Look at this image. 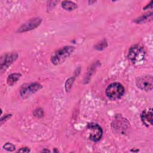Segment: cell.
Segmentation results:
<instances>
[{"mask_svg":"<svg viewBox=\"0 0 153 153\" xmlns=\"http://www.w3.org/2000/svg\"><path fill=\"white\" fill-rule=\"evenodd\" d=\"M20 76L21 75L19 74H12L8 75L7 79V84L10 85H13L19 79Z\"/></svg>","mask_w":153,"mask_h":153,"instance_id":"cell-11","label":"cell"},{"mask_svg":"<svg viewBox=\"0 0 153 153\" xmlns=\"http://www.w3.org/2000/svg\"><path fill=\"white\" fill-rule=\"evenodd\" d=\"M42 152H50L49 150H43Z\"/></svg>","mask_w":153,"mask_h":153,"instance_id":"cell-15","label":"cell"},{"mask_svg":"<svg viewBox=\"0 0 153 153\" xmlns=\"http://www.w3.org/2000/svg\"><path fill=\"white\" fill-rule=\"evenodd\" d=\"M106 95L111 100H115L120 99L124 93V88L118 82L109 84L106 89Z\"/></svg>","mask_w":153,"mask_h":153,"instance_id":"cell-2","label":"cell"},{"mask_svg":"<svg viewBox=\"0 0 153 153\" xmlns=\"http://www.w3.org/2000/svg\"><path fill=\"white\" fill-rule=\"evenodd\" d=\"M87 128L91 131L89 136L90 140L94 142H97L101 139L103 131L102 128L97 124L93 123H90L87 125Z\"/></svg>","mask_w":153,"mask_h":153,"instance_id":"cell-5","label":"cell"},{"mask_svg":"<svg viewBox=\"0 0 153 153\" xmlns=\"http://www.w3.org/2000/svg\"><path fill=\"white\" fill-rule=\"evenodd\" d=\"M145 52L143 48L138 45L131 47L128 50V58L133 64H139L145 58Z\"/></svg>","mask_w":153,"mask_h":153,"instance_id":"cell-1","label":"cell"},{"mask_svg":"<svg viewBox=\"0 0 153 153\" xmlns=\"http://www.w3.org/2000/svg\"><path fill=\"white\" fill-rule=\"evenodd\" d=\"M72 46H65L58 50L51 57V62L54 65H59L63 62L74 51Z\"/></svg>","mask_w":153,"mask_h":153,"instance_id":"cell-3","label":"cell"},{"mask_svg":"<svg viewBox=\"0 0 153 153\" xmlns=\"http://www.w3.org/2000/svg\"><path fill=\"white\" fill-rule=\"evenodd\" d=\"M152 109L142 112L140 117L143 123L145 126H148L149 125H152Z\"/></svg>","mask_w":153,"mask_h":153,"instance_id":"cell-8","label":"cell"},{"mask_svg":"<svg viewBox=\"0 0 153 153\" xmlns=\"http://www.w3.org/2000/svg\"><path fill=\"white\" fill-rule=\"evenodd\" d=\"M3 148L7 150V151H13L14 149H15V146L11 143H5L4 146H3Z\"/></svg>","mask_w":153,"mask_h":153,"instance_id":"cell-12","label":"cell"},{"mask_svg":"<svg viewBox=\"0 0 153 153\" xmlns=\"http://www.w3.org/2000/svg\"><path fill=\"white\" fill-rule=\"evenodd\" d=\"M34 114L35 116L38 117H42L44 114V112H43V111L41 109H36L34 112Z\"/></svg>","mask_w":153,"mask_h":153,"instance_id":"cell-13","label":"cell"},{"mask_svg":"<svg viewBox=\"0 0 153 153\" xmlns=\"http://www.w3.org/2000/svg\"><path fill=\"white\" fill-rule=\"evenodd\" d=\"M41 20L39 18H35L30 20L27 23L22 25L19 28L18 31L20 32H26L29 30H32L35 27H36L41 23Z\"/></svg>","mask_w":153,"mask_h":153,"instance_id":"cell-7","label":"cell"},{"mask_svg":"<svg viewBox=\"0 0 153 153\" xmlns=\"http://www.w3.org/2000/svg\"><path fill=\"white\" fill-rule=\"evenodd\" d=\"M30 151V149L28 148H22L18 151V152H28Z\"/></svg>","mask_w":153,"mask_h":153,"instance_id":"cell-14","label":"cell"},{"mask_svg":"<svg viewBox=\"0 0 153 153\" xmlns=\"http://www.w3.org/2000/svg\"><path fill=\"white\" fill-rule=\"evenodd\" d=\"M62 7L63 9L68 11H72L77 8V5L75 3L69 1H63L62 2Z\"/></svg>","mask_w":153,"mask_h":153,"instance_id":"cell-10","label":"cell"},{"mask_svg":"<svg viewBox=\"0 0 153 153\" xmlns=\"http://www.w3.org/2000/svg\"><path fill=\"white\" fill-rule=\"evenodd\" d=\"M41 88V85L38 83L30 84L23 87L20 91V94L23 98H26L30 94L35 93Z\"/></svg>","mask_w":153,"mask_h":153,"instance_id":"cell-6","label":"cell"},{"mask_svg":"<svg viewBox=\"0 0 153 153\" xmlns=\"http://www.w3.org/2000/svg\"><path fill=\"white\" fill-rule=\"evenodd\" d=\"M17 56L15 54H9V55H6L4 57H2L1 59V70L2 68L5 66L7 67L9 66L14 60H16L17 58Z\"/></svg>","mask_w":153,"mask_h":153,"instance_id":"cell-9","label":"cell"},{"mask_svg":"<svg viewBox=\"0 0 153 153\" xmlns=\"http://www.w3.org/2000/svg\"><path fill=\"white\" fill-rule=\"evenodd\" d=\"M136 85L140 89L144 91L151 90L153 86V78L151 75L142 76L137 78Z\"/></svg>","mask_w":153,"mask_h":153,"instance_id":"cell-4","label":"cell"}]
</instances>
